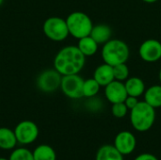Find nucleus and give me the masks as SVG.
I'll list each match as a JSON object with an SVG mask.
<instances>
[{
    "mask_svg": "<svg viewBox=\"0 0 161 160\" xmlns=\"http://www.w3.org/2000/svg\"><path fill=\"white\" fill-rule=\"evenodd\" d=\"M86 64V57L76 45H67L61 48L54 58V68L61 75L77 74Z\"/></svg>",
    "mask_w": 161,
    "mask_h": 160,
    "instance_id": "f257e3e1",
    "label": "nucleus"
},
{
    "mask_svg": "<svg viewBox=\"0 0 161 160\" xmlns=\"http://www.w3.org/2000/svg\"><path fill=\"white\" fill-rule=\"evenodd\" d=\"M130 56L129 46L125 41L120 39H110L103 44L101 57L105 63L115 66L121 63H126Z\"/></svg>",
    "mask_w": 161,
    "mask_h": 160,
    "instance_id": "f03ea898",
    "label": "nucleus"
},
{
    "mask_svg": "<svg viewBox=\"0 0 161 160\" xmlns=\"http://www.w3.org/2000/svg\"><path fill=\"white\" fill-rule=\"evenodd\" d=\"M156 121V108L145 101H140L138 105L130 110V123L138 132L150 130Z\"/></svg>",
    "mask_w": 161,
    "mask_h": 160,
    "instance_id": "7ed1b4c3",
    "label": "nucleus"
},
{
    "mask_svg": "<svg viewBox=\"0 0 161 160\" xmlns=\"http://www.w3.org/2000/svg\"><path fill=\"white\" fill-rule=\"evenodd\" d=\"M65 20L69 34L77 40L89 36L94 25L91 17L82 11H74L70 13Z\"/></svg>",
    "mask_w": 161,
    "mask_h": 160,
    "instance_id": "20e7f679",
    "label": "nucleus"
},
{
    "mask_svg": "<svg viewBox=\"0 0 161 160\" xmlns=\"http://www.w3.org/2000/svg\"><path fill=\"white\" fill-rule=\"evenodd\" d=\"M42 31L53 41H63L70 35L66 20L58 16L47 18L42 25Z\"/></svg>",
    "mask_w": 161,
    "mask_h": 160,
    "instance_id": "39448f33",
    "label": "nucleus"
},
{
    "mask_svg": "<svg viewBox=\"0 0 161 160\" xmlns=\"http://www.w3.org/2000/svg\"><path fill=\"white\" fill-rule=\"evenodd\" d=\"M84 79L77 74L62 75L60 90L63 94L70 99H80L83 97Z\"/></svg>",
    "mask_w": 161,
    "mask_h": 160,
    "instance_id": "423d86ee",
    "label": "nucleus"
},
{
    "mask_svg": "<svg viewBox=\"0 0 161 160\" xmlns=\"http://www.w3.org/2000/svg\"><path fill=\"white\" fill-rule=\"evenodd\" d=\"M62 75L54 68L42 72L37 78V87L45 93L56 91L60 88Z\"/></svg>",
    "mask_w": 161,
    "mask_h": 160,
    "instance_id": "0eeeda50",
    "label": "nucleus"
},
{
    "mask_svg": "<svg viewBox=\"0 0 161 160\" xmlns=\"http://www.w3.org/2000/svg\"><path fill=\"white\" fill-rule=\"evenodd\" d=\"M14 133L17 139V142L27 145L33 143L39 137V127L32 121H22L20 122L15 129Z\"/></svg>",
    "mask_w": 161,
    "mask_h": 160,
    "instance_id": "6e6552de",
    "label": "nucleus"
},
{
    "mask_svg": "<svg viewBox=\"0 0 161 160\" xmlns=\"http://www.w3.org/2000/svg\"><path fill=\"white\" fill-rule=\"evenodd\" d=\"M140 58L147 63H155L161 59V41L147 39L139 47Z\"/></svg>",
    "mask_w": 161,
    "mask_h": 160,
    "instance_id": "1a4fd4ad",
    "label": "nucleus"
},
{
    "mask_svg": "<svg viewBox=\"0 0 161 160\" xmlns=\"http://www.w3.org/2000/svg\"><path fill=\"white\" fill-rule=\"evenodd\" d=\"M113 145L125 157L135 151L137 146V139L130 131H121L116 135Z\"/></svg>",
    "mask_w": 161,
    "mask_h": 160,
    "instance_id": "9d476101",
    "label": "nucleus"
},
{
    "mask_svg": "<svg viewBox=\"0 0 161 160\" xmlns=\"http://www.w3.org/2000/svg\"><path fill=\"white\" fill-rule=\"evenodd\" d=\"M104 93H105L106 99L111 105L125 102V100L128 96L125 82L118 81L115 79L105 87Z\"/></svg>",
    "mask_w": 161,
    "mask_h": 160,
    "instance_id": "9b49d317",
    "label": "nucleus"
},
{
    "mask_svg": "<svg viewBox=\"0 0 161 160\" xmlns=\"http://www.w3.org/2000/svg\"><path fill=\"white\" fill-rule=\"evenodd\" d=\"M101 87H106L108 84L112 82L114 80V72H113V66L102 63L99 66H97L93 72L92 76Z\"/></svg>",
    "mask_w": 161,
    "mask_h": 160,
    "instance_id": "f8f14e48",
    "label": "nucleus"
},
{
    "mask_svg": "<svg viewBox=\"0 0 161 160\" xmlns=\"http://www.w3.org/2000/svg\"><path fill=\"white\" fill-rule=\"evenodd\" d=\"M125 85L127 94L138 98L143 95L146 90L144 81L139 76H129L125 81Z\"/></svg>",
    "mask_w": 161,
    "mask_h": 160,
    "instance_id": "ddd939ff",
    "label": "nucleus"
},
{
    "mask_svg": "<svg viewBox=\"0 0 161 160\" xmlns=\"http://www.w3.org/2000/svg\"><path fill=\"white\" fill-rule=\"evenodd\" d=\"M90 36L98 44H104L111 39L112 30L110 26L106 24H97L93 25Z\"/></svg>",
    "mask_w": 161,
    "mask_h": 160,
    "instance_id": "4468645a",
    "label": "nucleus"
},
{
    "mask_svg": "<svg viewBox=\"0 0 161 160\" xmlns=\"http://www.w3.org/2000/svg\"><path fill=\"white\" fill-rule=\"evenodd\" d=\"M76 46L86 58H89L94 56L97 53L99 44L89 35L79 39Z\"/></svg>",
    "mask_w": 161,
    "mask_h": 160,
    "instance_id": "2eb2a0df",
    "label": "nucleus"
},
{
    "mask_svg": "<svg viewBox=\"0 0 161 160\" xmlns=\"http://www.w3.org/2000/svg\"><path fill=\"white\" fill-rule=\"evenodd\" d=\"M95 160H125L124 156L115 148L114 145L101 146L95 156Z\"/></svg>",
    "mask_w": 161,
    "mask_h": 160,
    "instance_id": "dca6fc26",
    "label": "nucleus"
},
{
    "mask_svg": "<svg viewBox=\"0 0 161 160\" xmlns=\"http://www.w3.org/2000/svg\"><path fill=\"white\" fill-rule=\"evenodd\" d=\"M144 101L154 108H161V84L153 85L144 91Z\"/></svg>",
    "mask_w": 161,
    "mask_h": 160,
    "instance_id": "f3484780",
    "label": "nucleus"
},
{
    "mask_svg": "<svg viewBox=\"0 0 161 160\" xmlns=\"http://www.w3.org/2000/svg\"><path fill=\"white\" fill-rule=\"evenodd\" d=\"M17 143V139L13 130L7 127H0V149L11 150Z\"/></svg>",
    "mask_w": 161,
    "mask_h": 160,
    "instance_id": "a211bd4d",
    "label": "nucleus"
},
{
    "mask_svg": "<svg viewBox=\"0 0 161 160\" xmlns=\"http://www.w3.org/2000/svg\"><path fill=\"white\" fill-rule=\"evenodd\" d=\"M34 160H57V154L55 150L47 144L39 145L33 152Z\"/></svg>",
    "mask_w": 161,
    "mask_h": 160,
    "instance_id": "6ab92c4d",
    "label": "nucleus"
},
{
    "mask_svg": "<svg viewBox=\"0 0 161 160\" xmlns=\"http://www.w3.org/2000/svg\"><path fill=\"white\" fill-rule=\"evenodd\" d=\"M102 87L99 83L93 78H88L84 80L83 83V97L86 98H94L100 91Z\"/></svg>",
    "mask_w": 161,
    "mask_h": 160,
    "instance_id": "aec40b11",
    "label": "nucleus"
},
{
    "mask_svg": "<svg viewBox=\"0 0 161 160\" xmlns=\"http://www.w3.org/2000/svg\"><path fill=\"white\" fill-rule=\"evenodd\" d=\"M113 72H114V79L118 81L125 82L130 76L129 67L127 66L126 63H121L113 66Z\"/></svg>",
    "mask_w": 161,
    "mask_h": 160,
    "instance_id": "412c9836",
    "label": "nucleus"
},
{
    "mask_svg": "<svg viewBox=\"0 0 161 160\" xmlns=\"http://www.w3.org/2000/svg\"><path fill=\"white\" fill-rule=\"evenodd\" d=\"M9 160H34L33 157V154L32 152H30L28 149L25 148H18L15 149L10 157H9Z\"/></svg>",
    "mask_w": 161,
    "mask_h": 160,
    "instance_id": "4be33fe9",
    "label": "nucleus"
},
{
    "mask_svg": "<svg viewBox=\"0 0 161 160\" xmlns=\"http://www.w3.org/2000/svg\"><path fill=\"white\" fill-rule=\"evenodd\" d=\"M128 110H129V109H128L127 107L125 106V102L112 104V107H111V113H112V115H113L115 118H117V119L125 118V117L127 115Z\"/></svg>",
    "mask_w": 161,
    "mask_h": 160,
    "instance_id": "5701e85b",
    "label": "nucleus"
},
{
    "mask_svg": "<svg viewBox=\"0 0 161 160\" xmlns=\"http://www.w3.org/2000/svg\"><path fill=\"white\" fill-rule=\"evenodd\" d=\"M139 102H140V101H139V98H138V97L130 96V95H128V96L126 97V99L125 100V106L127 107V108H128L129 110L133 109V108L138 105Z\"/></svg>",
    "mask_w": 161,
    "mask_h": 160,
    "instance_id": "b1692460",
    "label": "nucleus"
},
{
    "mask_svg": "<svg viewBox=\"0 0 161 160\" xmlns=\"http://www.w3.org/2000/svg\"><path fill=\"white\" fill-rule=\"evenodd\" d=\"M134 160H158L156 156H154L153 154H148V153H144V154H141L139 155Z\"/></svg>",
    "mask_w": 161,
    "mask_h": 160,
    "instance_id": "393cba45",
    "label": "nucleus"
},
{
    "mask_svg": "<svg viewBox=\"0 0 161 160\" xmlns=\"http://www.w3.org/2000/svg\"><path fill=\"white\" fill-rule=\"evenodd\" d=\"M142 1H143L144 3H147V4H154V3L158 2V0H142Z\"/></svg>",
    "mask_w": 161,
    "mask_h": 160,
    "instance_id": "a878e982",
    "label": "nucleus"
},
{
    "mask_svg": "<svg viewBox=\"0 0 161 160\" xmlns=\"http://www.w3.org/2000/svg\"><path fill=\"white\" fill-rule=\"evenodd\" d=\"M158 79H159V82H160L161 84V68L160 70H159V73H158Z\"/></svg>",
    "mask_w": 161,
    "mask_h": 160,
    "instance_id": "bb28decb",
    "label": "nucleus"
},
{
    "mask_svg": "<svg viewBox=\"0 0 161 160\" xmlns=\"http://www.w3.org/2000/svg\"><path fill=\"white\" fill-rule=\"evenodd\" d=\"M3 2H4V0H0V6H1L2 4H3Z\"/></svg>",
    "mask_w": 161,
    "mask_h": 160,
    "instance_id": "cd10ccee",
    "label": "nucleus"
},
{
    "mask_svg": "<svg viewBox=\"0 0 161 160\" xmlns=\"http://www.w3.org/2000/svg\"><path fill=\"white\" fill-rule=\"evenodd\" d=\"M0 160H9V159H7V158H3V157H0Z\"/></svg>",
    "mask_w": 161,
    "mask_h": 160,
    "instance_id": "c85d7f7f",
    "label": "nucleus"
}]
</instances>
